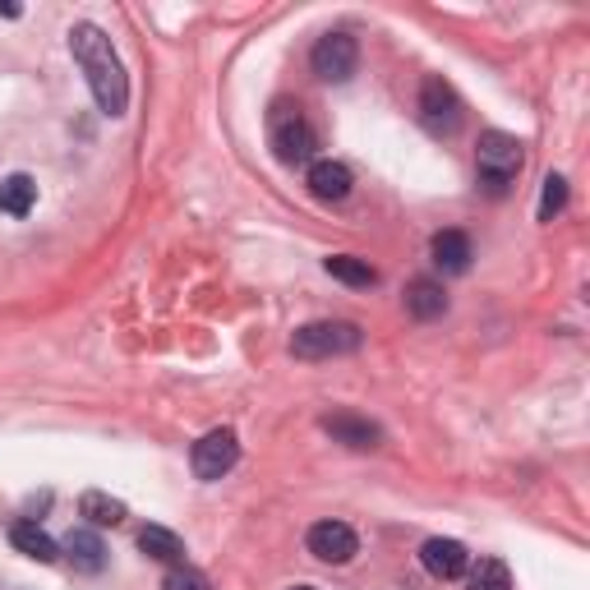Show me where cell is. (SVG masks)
<instances>
[{
  "instance_id": "6",
  "label": "cell",
  "mask_w": 590,
  "mask_h": 590,
  "mask_svg": "<svg viewBox=\"0 0 590 590\" xmlns=\"http://www.w3.org/2000/svg\"><path fill=\"white\" fill-rule=\"evenodd\" d=\"M309 65H314V74H319L323 84H346V78L356 74V65H360L356 37L351 33H323L319 42H314V51H309Z\"/></svg>"
},
{
  "instance_id": "20",
  "label": "cell",
  "mask_w": 590,
  "mask_h": 590,
  "mask_svg": "<svg viewBox=\"0 0 590 590\" xmlns=\"http://www.w3.org/2000/svg\"><path fill=\"white\" fill-rule=\"evenodd\" d=\"M466 573H470V590H513V573H507L503 558H480Z\"/></svg>"
},
{
  "instance_id": "7",
  "label": "cell",
  "mask_w": 590,
  "mask_h": 590,
  "mask_svg": "<svg viewBox=\"0 0 590 590\" xmlns=\"http://www.w3.org/2000/svg\"><path fill=\"white\" fill-rule=\"evenodd\" d=\"M235 462H241V439H235V429H212V434H204L189 452V466L199 480H222Z\"/></svg>"
},
{
  "instance_id": "22",
  "label": "cell",
  "mask_w": 590,
  "mask_h": 590,
  "mask_svg": "<svg viewBox=\"0 0 590 590\" xmlns=\"http://www.w3.org/2000/svg\"><path fill=\"white\" fill-rule=\"evenodd\" d=\"M162 590H208V577L204 573H194V567H171L167 573V581H162Z\"/></svg>"
},
{
  "instance_id": "1",
  "label": "cell",
  "mask_w": 590,
  "mask_h": 590,
  "mask_svg": "<svg viewBox=\"0 0 590 590\" xmlns=\"http://www.w3.org/2000/svg\"><path fill=\"white\" fill-rule=\"evenodd\" d=\"M70 51H74L78 70H84V78H88L97 107H102L107 115H125V107H130V78H125L121 56H115V47H111V37L97 28V24H74Z\"/></svg>"
},
{
  "instance_id": "11",
  "label": "cell",
  "mask_w": 590,
  "mask_h": 590,
  "mask_svg": "<svg viewBox=\"0 0 590 590\" xmlns=\"http://www.w3.org/2000/svg\"><path fill=\"white\" fill-rule=\"evenodd\" d=\"M61 554L70 558L74 573H84V577H97L107 567V544H102V536H97L93 526H74L65 536V544H61Z\"/></svg>"
},
{
  "instance_id": "12",
  "label": "cell",
  "mask_w": 590,
  "mask_h": 590,
  "mask_svg": "<svg viewBox=\"0 0 590 590\" xmlns=\"http://www.w3.org/2000/svg\"><path fill=\"white\" fill-rule=\"evenodd\" d=\"M309 194L323 204H342L351 194V171L342 162H332V157H319V162L309 167Z\"/></svg>"
},
{
  "instance_id": "9",
  "label": "cell",
  "mask_w": 590,
  "mask_h": 590,
  "mask_svg": "<svg viewBox=\"0 0 590 590\" xmlns=\"http://www.w3.org/2000/svg\"><path fill=\"white\" fill-rule=\"evenodd\" d=\"M323 434H332V443L356 447V452H373L383 443V429L356 416V410H332V416H323Z\"/></svg>"
},
{
  "instance_id": "2",
  "label": "cell",
  "mask_w": 590,
  "mask_h": 590,
  "mask_svg": "<svg viewBox=\"0 0 590 590\" xmlns=\"http://www.w3.org/2000/svg\"><path fill=\"white\" fill-rule=\"evenodd\" d=\"M268 144H272V157H278L282 167H300L314 157V130L305 121L300 102L278 97V102L268 107Z\"/></svg>"
},
{
  "instance_id": "13",
  "label": "cell",
  "mask_w": 590,
  "mask_h": 590,
  "mask_svg": "<svg viewBox=\"0 0 590 590\" xmlns=\"http://www.w3.org/2000/svg\"><path fill=\"white\" fill-rule=\"evenodd\" d=\"M10 544L24 558H33V563H56V558H61V544H56L37 521H14L10 526Z\"/></svg>"
},
{
  "instance_id": "17",
  "label": "cell",
  "mask_w": 590,
  "mask_h": 590,
  "mask_svg": "<svg viewBox=\"0 0 590 590\" xmlns=\"http://www.w3.org/2000/svg\"><path fill=\"white\" fill-rule=\"evenodd\" d=\"M139 549L157 563H171V567L185 563V540L175 536V530H167V526H144L139 530Z\"/></svg>"
},
{
  "instance_id": "23",
  "label": "cell",
  "mask_w": 590,
  "mask_h": 590,
  "mask_svg": "<svg viewBox=\"0 0 590 590\" xmlns=\"http://www.w3.org/2000/svg\"><path fill=\"white\" fill-rule=\"evenodd\" d=\"M291 590H319V586H291Z\"/></svg>"
},
{
  "instance_id": "5",
  "label": "cell",
  "mask_w": 590,
  "mask_h": 590,
  "mask_svg": "<svg viewBox=\"0 0 590 590\" xmlns=\"http://www.w3.org/2000/svg\"><path fill=\"white\" fill-rule=\"evenodd\" d=\"M420 121L429 134H457L462 125V97L443 74H425L420 84Z\"/></svg>"
},
{
  "instance_id": "8",
  "label": "cell",
  "mask_w": 590,
  "mask_h": 590,
  "mask_svg": "<svg viewBox=\"0 0 590 590\" xmlns=\"http://www.w3.org/2000/svg\"><path fill=\"white\" fill-rule=\"evenodd\" d=\"M305 544H309V554L319 558V563H337V567L360 554V540H356V530H351L346 521H319V526H309Z\"/></svg>"
},
{
  "instance_id": "18",
  "label": "cell",
  "mask_w": 590,
  "mask_h": 590,
  "mask_svg": "<svg viewBox=\"0 0 590 590\" xmlns=\"http://www.w3.org/2000/svg\"><path fill=\"white\" fill-rule=\"evenodd\" d=\"M33 204H37V181L33 175L14 171V175L0 181V212H10V218H28Z\"/></svg>"
},
{
  "instance_id": "15",
  "label": "cell",
  "mask_w": 590,
  "mask_h": 590,
  "mask_svg": "<svg viewBox=\"0 0 590 590\" xmlns=\"http://www.w3.org/2000/svg\"><path fill=\"white\" fill-rule=\"evenodd\" d=\"M429 254H434V263L443 272H452V278H462V272L470 268V241L462 231H439L434 245H429Z\"/></svg>"
},
{
  "instance_id": "19",
  "label": "cell",
  "mask_w": 590,
  "mask_h": 590,
  "mask_svg": "<svg viewBox=\"0 0 590 590\" xmlns=\"http://www.w3.org/2000/svg\"><path fill=\"white\" fill-rule=\"evenodd\" d=\"M323 272H328V278H337V282H346V286H373V282H379L373 263L356 259V254H332V259H323Z\"/></svg>"
},
{
  "instance_id": "16",
  "label": "cell",
  "mask_w": 590,
  "mask_h": 590,
  "mask_svg": "<svg viewBox=\"0 0 590 590\" xmlns=\"http://www.w3.org/2000/svg\"><path fill=\"white\" fill-rule=\"evenodd\" d=\"M78 517H88L93 530H107V526H121L130 513H125V503H121V499L102 494V489H88V494L78 499Z\"/></svg>"
},
{
  "instance_id": "3",
  "label": "cell",
  "mask_w": 590,
  "mask_h": 590,
  "mask_svg": "<svg viewBox=\"0 0 590 590\" xmlns=\"http://www.w3.org/2000/svg\"><path fill=\"white\" fill-rule=\"evenodd\" d=\"M365 332L346 319H319V323H305L295 328L291 337V356L295 360H332V356H351V351H360Z\"/></svg>"
},
{
  "instance_id": "14",
  "label": "cell",
  "mask_w": 590,
  "mask_h": 590,
  "mask_svg": "<svg viewBox=\"0 0 590 590\" xmlns=\"http://www.w3.org/2000/svg\"><path fill=\"white\" fill-rule=\"evenodd\" d=\"M406 309L410 314H416V319H443V314H447V291L434 282V278H416V282H410L406 286Z\"/></svg>"
},
{
  "instance_id": "21",
  "label": "cell",
  "mask_w": 590,
  "mask_h": 590,
  "mask_svg": "<svg viewBox=\"0 0 590 590\" xmlns=\"http://www.w3.org/2000/svg\"><path fill=\"white\" fill-rule=\"evenodd\" d=\"M567 204V181L563 175H544V189H540V222H554Z\"/></svg>"
},
{
  "instance_id": "4",
  "label": "cell",
  "mask_w": 590,
  "mask_h": 590,
  "mask_svg": "<svg viewBox=\"0 0 590 590\" xmlns=\"http://www.w3.org/2000/svg\"><path fill=\"white\" fill-rule=\"evenodd\" d=\"M476 162H480V185L489 194H507V181L521 171V139L517 134H503V130H484Z\"/></svg>"
},
{
  "instance_id": "10",
  "label": "cell",
  "mask_w": 590,
  "mask_h": 590,
  "mask_svg": "<svg viewBox=\"0 0 590 590\" xmlns=\"http://www.w3.org/2000/svg\"><path fill=\"white\" fill-rule=\"evenodd\" d=\"M420 563H425V573H429V577L457 581V577H466L470 554H466V544H462V540H443V536H434V540H425Z\"/></svg>"
}]
</instances>
